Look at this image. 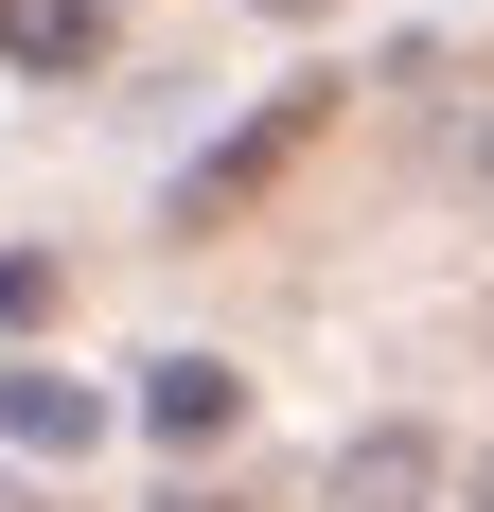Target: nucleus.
<instances>
[{"instance_id":"nucleus-5","label":"nucleus","mask_w":494,"mask_h":512,"mask_svg":"<svg viewBox=\"0 0 494 512\" xmlns=\"http://www.w3.org/2000/svg\"><path fill=\"white\" fill-rule=\"evenodd\" d=\"M36 301H53V265H36V248H0V336H18Z\"/></svg>"},{"instance_id":"nucleus-7","label":"nucleus","mask_w":494,"mask_h":512,"mask_svg":"<svg viewBox=\"0 0 494 512\" xmlns=\"http://www.w3.org/2000/svg\"><path fill=\"white\" fill-rule=\"evenodd\" d=\"M283 18H300V0H283Z\"/></svg>"},{"instance_id":"nucleus-1","label":"nucleus","mask_w":494,"mask_h":512,"mask_svg":"<svg viewBox=\"0 0 494 512\" xmlns=\"http://www.w3.org/2000/svg\"><path fill=\"white\" fill-rule=\"evenodd\" d=\"M318 106H336V89H265V124H247V142H212L195 177H177V230H212V212H247V195H265V177H283L300 142H318Z\"/></svg>"},{"instance_id":"nucleus-6","label":"nucleus","mask_w":494,"mask_h":512,"mask_svg":"<svg viewBox=\"0 0 494 512\" xmlns=\"http://www.w3.org/2000/svg\"><path fill=\"white\" fill-rule=\"evenodd\" d=\"M477 177H494V142H477Z\"/></svg>"},{"instance_id":"nucleus-2","label":"nucleus","mask_w":494,"mask_h":512,"mask_svg":"<svg viewBox=\"0 0 494 512\" xmlns=\"http://www.w3.org/2000/svg\"><path fill=\"white\" fill-rule=\"evenodd\" d=\"M89 424H106V389H89V371H0V442H53V460H89Z\"/></svg>"},{"instance_id":"nucleus-8","label":"nucleus","mask_w":494,"mask_h":512,"mask_svg":"<svg viewBox=\"0 0 494 512\" xmlns=\"http://www.w3.org/2000/svg\"><path fill=\"white\" fill-rule=\"evenodd\" d=\"M0 512H18V495H0Z\"/></svg>"},{"instance_id":"nucleus-3","label":"nucleus","mask_w":494,"mask_h":512,"mask_svg":"<svg viewBox=\"0 0 494 512\" xmlns=\"http://www.w3.org/2000/svg\"><path fill=\"white\" fill-rule=\"evenodd\" d=\"M106 53V0H0V71H89Z\"/></svg>"},{"instance_id":"nucleus-4","label":"nucleus","mask_w":494,"mask_h":512,"mask_svg":"<svg viewBox=\"0 0 494 512\" xmlns=\"http://www.w3.org/2000/svg\"><path fill=\"white\" fill-rule=\"evenodd\" d=\"M230 407H247V389H230L212 354H177V371L142 389V424H159V442H230Z\"/></svg>"}]
</instances>
